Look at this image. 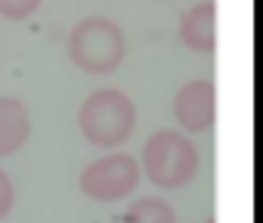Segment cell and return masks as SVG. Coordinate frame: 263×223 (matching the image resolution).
I'll return each instance as SVG.
<instances>
[{
	"instance_id": "6da1fadb",
	"label": "cell",
	"mask_w": 263,
	"mask_h": 223,
	"mask_svg": "<svg viewBox=\"0 0 263 223\" xmlns=\"http://www.w3.org/2000/svg\"><path fill=\"white\" fill-rule=\"evenodd\" d=\"M81 137L96 149H118L137 127V105L118 87L93 90L78 108Z\"/></svg>"
},
{
	"instance_id": "7a4b0ae2",
	"label": "cell",
	"mask_w": 263,
	"mask_h": 223,
	"mask_svg": "<svg viewBox=\"0 0 263 223\" xmlns=\"http://www.w3.org/2000/svg\"><path fill=\"white\" fill-rule=\"evenodd\" d=\"M143 174L158 189H180L201 168L198 146L183 131H155L143 146Z\"/></svg>"
},
{
	"instance_id": "3957f363",
	"label": "cell",
	"mask_w": 263,
	"mask_h": 223,
	"mask_svg": "<svg viewBox=\"0 0 263 223\" xmlns=\"http://www.w3.org/2000/svg\"><path fill=\"white\" fill-rule=\"evenodd\" d=\"M124 31L105 16H87L68 34V59L87 75H111L124 62Z\"/></svg>"
},
{
	"instance_id": "277c9868",
	"label": "cell",
	"mask_w": 263,
	"mask_h": 223,
	"mask_svg": "<svg viewBox=\"0 0 263 223\" xmlns=\"http://www.w3.org/2000/svg\"><path fill=\"white\" fill-rule=\"evenodd\" d=\"M78 183L90 201H99V205L121 201L140 186V161L127 152H108V155L90 161L81 171Z\"/></svg>"
},
{
	"instance_id": "5b68a950",
	"label": "cell",
	"mask_w": 263,
	"mask_h": 223,
	"mask_svg": "<svg viewBox=\"0 0 263 223\" xmlns=\"http://www.w3.org/2000/svg\"><path fill=\"white\" fill-rule=\"evenodd\" d=\"M174 118L183 134H204L217 121V87L208 78L186 81L174 96Z\"/></svg>"
},
{
	"instance_id": "8992f818",
	"label": "cell",
	"mask_w": 263,
	"mask_h": 223,
	"mask_svg": "<svg viewBox=\"0 0 263 223\" xmlns=\"http://www.w3.org/2000/svg\"><path fill=\"white\" fill-rule=\"evenodd\" d=\"M180 41L192 53H214L217 50V7H214V0L192 4L180 16Z\"/></svg>"
},
{
	"instance_id": "52a82bcc",
	"label": "cell",
	"mask_w": 263,
	"mask_h": 223,
	"mask_svg": "<svg viewBox=\"0 0 263 223\" xmlns=\"http://www.w3.org/2000/svg\"><path fill=\"white\" fill-rule=\"evenodd\" d=\"M31 137V115L22 99L0 96V158L16 155Z\"/></svg>"
},
{
	"instance_id": "ba28073f",
	"label": "cell",
	"mask_w": 263,
	"mask_h": 223,
	"mask_svg": "<svg viewBox=\"0 0 263 223\" xmlns=\"http://www.w3.org/2000/svg\"><path fill=\"white\" fill-rule=\"evenodd\" d=\"M118 223H177V214L161 198H140V201L127 205V211L118 217Z\"/></svg>"
},
{
	"instance_id": "9c48e42d",
	"label": "cell",
	"mask_w": 263,
	"mask_h": 223,
	"mask_svg": "<svg viewBox=\"0 0 263 223\" xmlns=\"http://www.w3.org/2000/svg\"><path fill=\"white\" fill-rule=\"evenodd\" d=\"M37 10H41V0H0V16L13 19V22H22L34 16Z\"/></svg>"
},
{
	"instance_id": "30bf717a",
	"label": "cell",
	"mask_w": 263,
	"mask_h": 223,
	"mask_svg": "<svg viewBox=\"0 0 263 223\" xmlns=\"http://www.w3.org/2000/svg\"><path fill=\"white\" fill-rule=\"evenodd\" d=\"M13 201H16V186L7 177V171L0 168V217H7L13 211Z\"/></svg>"
},
{
	"instance_id": "8fae6325",
	"label": "cell",
	"mask_w": 263,
	"mask_h": 223,
	"mask_svg": "<svg viewBox=\"0 0 263 223\" xmlns=\"http://www.w3.org/2000/svg\"><path fill=\"white\" fill-rule=\"evenodd\" d=\"M201 223H214V217H208V220H201Z\"/></svg>"
}]
</instances>
